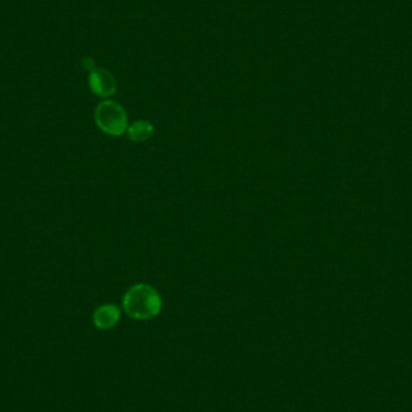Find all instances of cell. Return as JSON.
<instances>
[{"instance_id": "6da1fadb", "label": "cell", "mask_w": 412, "mask_h": 412, "mask_svg": "<svg viewBox=\"0 0 412 412\" xmlns=\"http://www.w3.org/2000/svg\"><path fill=\"white\" fill-rule=\"evenodd\" d=\"M122 307L126 315L133 320H152L162 311L163 299L151 285L136 283L123 295Z\"/></svg>"}, {"instance_id": "5b68a950", "label": "cell", "mask_w": 412, "mask_h": 412, "mask_svg": "<svg viewBox=\"0 0 412 412\" xmlns=\"http://www.w3.org/2000/svg\"><path fill=\"white\" fill-rule=\"evenodd\" d=\"M155 134V127L151 122L145 121V120H140V121H135L128 126L127 129V135L128 139L135 143H143L151 139Z\"/></svg>"}, {"instance_id": "277c9868", "label": "cell", "mask_w": 412, "mask_h": 412, "mask_svg": "<svg viewBox=\"0 0 412 412\" xmlns=\"http://www.w3.org/2000/svg\"><path fill=\"white\" fill-rule=\"evenodd\" d=\"M121 320V310L115 304H104L93 314V323L101 330H110Z\"/></svg>"}, {"instance_id": "7a4b0ae2", "label": "cell", "mask_w": 412, "mask_h": 412, "mask_svg": "<svg viewBox=\"0 0 412 412\" xmlns=\"http://www.w3.org/2000/svg\"><path fill=\"white\" fill-rule=\"evenodd\" d=\"M98 128L105 134L120 136L126 134L128 129V116L126 110L117 101H103L98 104L94 112Z\"/></svg>"}, {"instance_id": "3957f363", "label": "cell", "mask_w": 412, "mask_h": 412, "mask_svg": "<svg viewBox=\"0 0 412 412\" xmlns=\"http://www.w3.org/2000/svg\"><path fill=\"white\" fill-rule=\"evenodd\" d=\"M89 87L98 97L110 98L117 91L115 76L106 69H94L89 74Z\"/></svg>"}]
</instances>
